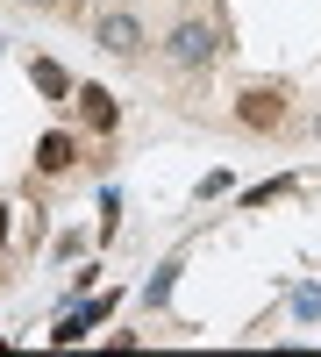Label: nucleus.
<instances>
[{"label":"nucleus","instance_id":"nucleus-6","mask_svg":"<svg viewBox=\"0 0 321 357\" xmlns=\"http://www.w3.org/2000/svg\"><path fill=\"white\" fill-rule=\"evenodd\" d=\"M29 79H36V93H50V100H65V93H72V79L57 72L50 57H36V65H29Z\"/></svg>","mask_w":321,"mask_h":357},{"label":"nucleus","instance_id":"nucleus-3","mask_svg":"<svg viewBox=\"0 0 321 357\" xmlns=\"http://www.w3.org/2000/svg\"><path fill=\"white\" fill-rule=\"evenodd\" d=\"M72 107H79V122L93 129V136H107L114 122H122V107H114V93H107V86H79V93H72Z\"/></svg>","mask_w":321,"mask_h":357},{"label":"nucleus","instance_id":"nucleus-7","mask_svg":"<svg viewBox=\"0 0 321 357\" xmlns=\"http://www.w3.org/2000/svg\"><path fill=\"white\" fill-rule=\"evenodd\" d=\"M0 243H8V207H0Z\"/></svg>","mask_w":321,"mask_h":357},{"label":"nucleus","instance_id":"nucleus-8","mask_svg":"<svg viewBox=\"0 0 321 357\" xmlns=\"http://www.w3.org/2000/svg\"><path fill=\"white\" fill-rule=\"evenodd\" d=\"M29 8H50V0H29Z\"/></svg>","mask_w":321,"mask_h":357},{"label":"nucleus","instance_id":"nucleus-4","mask_svg":"<svg viewBox=\"0 0 321 357\" xmlns=\"http://www.w3.org/2000/svg\"><path fill=\"white\" fill-rule=\"evenodd\" d=\"M100 50H107V57H136V50H143V29H136L129 15H100Z\"/></svg>","mask_w":321,"mask_h":357},{"label":"nucleus","instance_id":"nucleus-1","mask_svg":"<svg viewBox=\"0 0 321 357\" xmlns=\"http://www.w3.org/2000/svg\"><path fill=\"white\" fill-rule=\"evenodd\" d=\"M164 50H171V65H179V72H200V65H214L221 36H214V22H179Z\"/></svg>","mask_w":321,"mask_h":357},{"label":"nucleus","instance_id":"nucleus-5","mask_svg":"<svg viewBox=\"0 0 321 357\" xmlns=\"http://www.w3.org/2000/svg\"><path fill=\"white\" fill-rule=\"evenodd\" d=\"M72 158H79L72 136H43V143H36V172H72Z\"/></svg>","mask_w":321,"mask_h":357},{"label":"nucleus","instance_id":"nucleus-2","mask_svg":"<svg viewBox=\"0 0 321 357\" xmlns=\"http://www.w3.org/2000/svg\"><path fill=\"white\" fill-rule=\"evenodd\" d=\"M236 122L243 129H279L285 122V93H279V86H243V93H236Z\"/></svg>","mask_w":321,"mask_h":357}]
</instances>
